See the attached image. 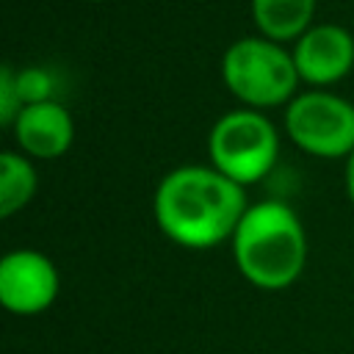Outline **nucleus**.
<instances>
[{
	"mask_svg": "<svg viewBox=\"0 0 354 354\" xmlns=\"http://www.w3.org/2000/svg\"><path fill=\"white\" fill-rule=\"evenodd\" d=\"M246 207V191L238 183L196 163L171 169L152 199L160 232L183 249H213L232 241Z\"/></svg>",
	"mask_w": 354,
	"mask_h": 354,
	"instance_id": "obj_1",
	"label": "nucleus"
},
{
	"mask_svg": "<svg viewBox=\"0 0 354 354\" xmlns=\"http://www.w3.org/2000/svg\"><path fill=\"white\" fill-rule=\"evenodd\" d=\"M230 243L235 268L260 290L290 288L307 266L304 224L279 199L249 205Z\"/></svg>",
	"mask_w": 354,
	"mask_h": 354,
	"instance_id": "obj_2",
	"label": "nucleus"
},
{
	"mask_svg": "<svg viewBox=\"0 0 354 354\" xmlns=\"http://www.w3.org/2000/svg\"><path fill=\"white\" fill-rule=\"evenodd\" d=\"M221 80L243 108L254 111L288 105L301 83L285 44L266 36H243L232 41L221 55Z\"/></svg>",
	"mask_w": 354,
	"mask_h": 354,
	"instance_id": "obj_3",
	"label": "nucleus"
},
{
	"mask_svg": "<svg viewBox=\"0 0 354 354\" xmlns=\"http://www.w3.org/2000/svg\"><path fill=\"white\" fill-rule=\"evenodd\" d=\"M207 158L216 171L241 188L254 185L274 169L279 158V133L263 111H227L210 127Z\"/></svg>",
	"mask_w": 354,
	"mask_h": 354,
	"instance_id": "obj_4",
	"label": "nucleus"
},
{
	"mask_svg": "<svg viewBox=\"0 0 354 354\" xmlns=\"http://www.w3.org/2000/svg\"><path fill=\"white\" fill-rule=\"evenodd\" d=\"M285 130L313 158H348L354 152V102L324 88L296 94L285 108Z\"/></svg>",
	"mask_w": 354,
	"mask_h": 354,
	"instance_id": "obj_5",
	"label": "nucleus"
},
{
	"mask_svg": "<svg viewBox=\"0 0 354 354\" xmlns=\"http://www.w3.org/2000/svg\"><path fill=\"white\" fill-rule=\"evenodd\" d=\"M55 263L39 249H14L0 260V304L14 315H39L58 299Z\"/></svg>",
	"mask_w": 354,
	"mask_h": 354,
	"instance_id": "obj_6",
	"label": "nucleus"
},
{
	"mask_svg": "<svg viewBox=\"0 0 354 354\" xmlns=\"http://www.w3.org/2000/svg\"><path fill=\"white\" fill-rule=\"evenodd\" d=\"M290 55L301 83L326 88L348 77L354 69V36L348 28L335 22L313 25L301 39L293 41Z\"/></svg>",
	"mask_w": 354,
	"mask_h": 354,
	"instance_id": "obj_7",
	"label": "nucleus"
},
{
	"mask_svg": "<svg viewBox=\"0 0 354 354\" xmlns=\"http://www.w3.org/2000/svg\"><path fill=\"white\" fill-rule=\"evenodd\" d=\"M11 133L22 155L53 160V158H61L72 147L75 122L66 105H61L58 100H47V102L25 105L11 124Z\"/></svg>",
	"mask_w": 354,
	"mask_h": 354,
	"instance_id": "obj_8",
	"label": "nucleus"
},
{
	"mask_svg": "<svg viewBox=\"0 0 354 354\" xmlns=\"http://www.w3.org/2000/svg\"><path fill=\"white\" fill-rule=\"evenodd\" d=\"M315 0H252V22L260 36L288 44L313 28Z\"/></svg>",
	"mask_w": 354,
	"mask_h": 354,
	"instance_id": "obj_9",
	"label": "nucleus"
},
{
	"mask_svg": "<svg viewBox=\"0 0 354 354\" xmlns=\"http://www.w3.org/2000/svg\"><path fill=\"white\" fill-rule=\"evenodd\" d=\"M39 174L33 163L22 152H3L0 155V216L11 218L19 213L36 194Z\"/></svg>",
	"mask_w": 354,
	"mask_h": 354,
	"instance_id": "obj_10",
	"label": "nucleus"
},
{
	"mask_svg": "<svg viewBox=\"0 0 354 354\" xmlns=\"http://www.w3.org/2000/svg\"><path fill=\"white\" fill-rule=\"evenodd\" d=\"M14 72H17V88H19V97H22L25 105L55 100L53 97L55 94V80L44 66H22V69H14Z\"/></svg>",
	"mask_w": 354,
	"mask_h": 354,
	"instance_id": "obj_11",
	"label": "nucleus"
},
{
	"mask_svg": "<svg viewBox=\"0 0 354 354\" xmlns=\"http://www.w3.org/2000/svg\"><path fill=\"white\" fill-rule=\"evenodd\" d=\"M22 108H25V102L17 88V72L11 64H3V69H0V124L11 130V124Z\"/></svg>",
	"mask_w": 354,
	"mask_h": 354,
	"instance_id": "obj_12",
	"label": "nucleus"
},
{
	"mask_svg": "<svg viewBox=\"0 0 354 354\" xmlns=\"http://www.w3.org/2000/svg\"><path fill=\"white\" fill-rule=\"evenodd\" d=\"M343 185H346V196L354 205V152L346 158V169H343Z\"/></svg>",
	"mask_w": 354,
	"mask_h": 354,
	"instance_id": "obj_13",
	"label": "nucleus"
},
{
	"mask_svg": "<svg viewBox=\"0 0 354 354\" xmlns=\"http://www.w3.org/2000/svg\"><path fill=\"white\" fill-rule=\"evenodd\" d=\"M88 3H105V0H88Z\"/></svg>",
	"mask_w": 354,
	"mask_h": 354,
	"instance_id": "obj_14",
	"label": "nucleus"
}]
</instances>
